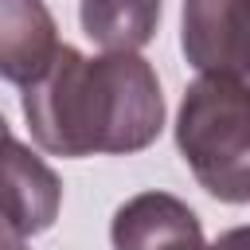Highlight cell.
I'll return each mask as SVG.
<instances>
[{"label": "cell", "mask_w": 250, "mask_h": 250, "mask_svg": "<svg viewBox=\"0 0 250 250\" xmlns=\"http://www.w3.org/2000/svg\"><path fill=\"white\" fill-rule=\"evenodd\" d=\"M207 250H250V227H230V230H223Z\"/></svg>", "instance_id": "obj_8"}, {"label": "cell", "mask_w": 250, "mask_h": 250, "mask_svg": "<svg viewBox=\"0 0 250 250\" xmlns=\"http://www.w3.org/2000/svg\"><path fill=\"white\" fill-rule=\"evenodd\" d=\"M23 121L51 156H129L164 129L160 78L137 51L90 59L59 43L47 70L23 86Z\"/></svg>", "instance_id": "obj_1"}, {"label": "cell", "mask_w": 250, "mask_h": 250, "mask_svg": "<svg viewBox=\"0 0 250 250\" xmlns=\"http://www.w3.org/2000/svg\"><path fill=\"white\" fill-rule=\"evenodd\" d=\"M164 0H82L78 23L105 51H141L156 39Z\"/></svg>", "instance_id": "obj_7"}, {"label": "cell", "mask_w": 250, "mask_h": 250, "mask_svg": "<svg viewBox=\"0 0 250 250\" xmlns=\"http://www.w3.org/2000/svg\"><path fill=\"white\" fill-rule=\"evenodd\" d=\"M0 250H31V246L23 242V234H20L16 227H8V223L0 219Z\"/></svg>", "instance_id": "obj_9"}, {"label": "cell", "mask_w": 250, "mask_h": 250, "mask_svg": "<svg viewBox=\"0 0 250 250\" xmlns=\"http://www.w3.org/2000/svg\"><path fill=\"white\" fill-rule=\"evenodd\" d=\"M113 250H207L199 215L168 191L129 195L109 223Z\"/></svg>", "instance_id": "obj_5"}, {"label": "cell", "mask_w": 250, "mask_h": 250, "mask_svg": "<svg viewBox=\"0 0 250 250\" xmlns=\"http://www.w3.org/2000/svg\"><path fill=\"white\" fill-rule=\"evenodd\" d=\"M176 148L195 184L219 203H250V86L199 74L176 113Z\"/></svg>", "instance_id": "obj_2"}, {"label": "cell", "mask_w": 250, "mask_h": 250, "mask_svg": "<svg viewBox=\"0 0 250 250\" xmlns=\"http://www.w3.org/2000/svg\"><path fill=\"white\" fill-rule=\"evenodd\" d=\"M180 47L199 74L250 86V0H184Z\"/></svg>", "instance_id": "obj_3"}, {"label": "cell", "mask_w": 250, "mask_h": 250, "mask_svg": "<svg viewBox=\"0 0 250 250\" xmlns=\"http://www.w3.org/2000/svg\"><path fill=\"white\" fill-rule=\"evenodd\" d=\"M59 51V27L43 0H0V78L35 82Z\"/></svg>", "instance_id": "obj_6"}, {"label": "cell", "mask_w": 250, "mask_h": 250, "mask_svg": "<svg viewBox=\"0 0 250 250\" xmlns=\"http://www.w3.org/2000/svg\"><path fill=\"white\" fill-rule=\"evenodd\" d=\"M59 211H62L59 172L23 141H16L8 117L0 113V219L27 238L51 230Z\"/></svg>", "instance_id": "obj_4"}]
</instances>
